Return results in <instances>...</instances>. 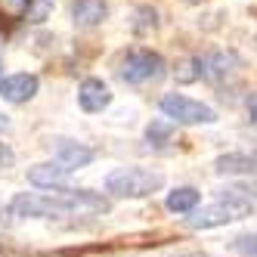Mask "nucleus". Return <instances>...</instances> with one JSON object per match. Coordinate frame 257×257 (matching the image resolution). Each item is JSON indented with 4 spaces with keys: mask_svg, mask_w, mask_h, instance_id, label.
Segmentation results:
<instances>
[{
    "mask_svg": "<svg viewBox=\"0 0 257 257\" xmlns=\"http://www.w3.org/2000/svg\"><path fill=\"white\" fill-rule=\"evenodd\" d=\"M108 211V201L90 189H53L50 195L22 192L0 211V223H19L34 217H81Z\"/></svg>",
    "mask_w": 257,
    "mask_h": 257,
    "instance_id": "obj_1",
    "label": "nucleus"
},
{
    "mask_svg": "<svg viewBox=\"0 0 257 257\" xmlns=\"http://www.w3.org/2000/svg\"><path fill=\"white\" fill-rule=\"evenodd\" d=\"M164 186V174L149 168H118L105 177V192L115 198H146Z\"/></svg>",
    "mask_w": 257,
    "mask_h": 257,
    "instance_id": "obj_2",
    "label": "nucleus"
},
{
    "mask_svg": "<svg viewBox=\"0 0 257 257\" xmlns=\"http://www.w3.org/2000/svg\"><path fill=\"white\" fill-rule=\"evenodd\" d=\"M254 211L251 198H238V195H223L220 192V201L201 208V211H189L192 217H186L183 223L189 229H214V226H226L232 220H242Z\"/></svg>",
    "mask_w": 257,
    "mask_h": 257,
    "instance_id": "obj_3",
    "label": "nucleus"
},
{
    "mask_svg": "<svg viewBox=\"0 0 257 257\" xmlns=\"http://www.w3.org/2000/svg\"><path fill=\"white\" fill-rule=\"evenodd\" d=\"M161 112L177 124H214L217 121V112L211 105L198 102L192 96H183V93H168L164 96L161 99Z\"/></svg>",
    "mask_w": 257,
    "mask_h": 257,
    "instance_id": "obj_4",
    "label": "nucleus"
},
{
    "mask_svg": "<svg viewBox=\"0 0 257 257\" xmlns=\"http://www.w3.org/2000/svg\"><path fill=\"white\" fill-rule=\"evenodd\" d=\"M161 71H164V59L158 56V53H152V50H131L121 59L118 75L127 84H146V81L161 78Z\"/></svg>",
    "mask_w": 257,
    "mask_h": 257,
    "instance_id": "obj_5",
    "label": "nucleus"
},
{
    "mask_svg": "<svg viewBox=\"0 0 257 257\" xmlns=\"http://www.w3.org/2000/svg\"><path fill=\"white\" fill-rule=\"evenodd\" d=\"M38 75H28V71H22V75H7V78H0V99H7V102H28L34 99V93H38Z\"/></svg>",
    "mask_w": 257,
    "mask_h": 257,
    "instance_id": "obj_6",
    "label": "nucleus"
},
{
    "mask_svg": "<svg viewBox=\"0 0 257 257\" xmlns=\"http://www.w3.org/2000/svg\"><path fill=\"white\" fill-rule=\"evenodd\" d=\"M195 65H198V78H205L211 84H223L235 71L238 59L232 56V53H208V56L195 59Z\"/></svg>",
    "mask_w": 257,
    "mask_h": 257,
    "instance_id": "obj_7",
    "label": "nucleus"
},
{
    "mask_svg": "<svg viewBox=\"0 0 257 257\" xmlns=\"http://www.w3.org/2000/svg\"><path fill=\"white\" fill-rule=\"evenodd\" d=\"M68 177L71 171L59 161H47V164H34L28 171V183L38 189H65L68 186Z\"/></svg>",
    "mask_w": 257,
    "mask_h": 257,
    "instance_id": "obj_8",
    "label": "nucleus"
},
{
    "mask_svg": "<svg viewBox=\"0 0 257 257\" xmlns=\"http://www.w3.org/2000/svg\"><path fill=\"white\" fill-rule=\"evenodd\" d=\"M78 102H81L84 112H102V108L112 102V90H108V84L99 81V78H87L78 87Z\"/></svg>",
    "mask_w": 257,
    "mask_h": 257,
    "instance_id": "obj_9",
    "label": "nucleus"
},
{
    "mask_svg": "<svg viewBox=\"0 0 257 257\" xmlns=\"http://www.w3.org/2000/svg\"><path fill=\"white\" fill-rule=\"evenodd\" d=\"M217 174H238V177H251L257 174V152H229L220 155L214 161Z\"/></svg>",
    "mask_w": 257,
    "mask_h": 257,
    "instance_id": "obj_10",
    "label": "nucleus"
},
{
    "mask_svg": "<svg viewBox=\"0 0 257 257\" xmlns=\"http://www.w3.org/2000/svg\"><path fill=\"white\" fill-rule=\"evenodd\" d=\"M108 16L105 0H75L71 4V19H75L78 28H93Z\"/></svg>",
    "mask_w": 257,
    "mask_h": 257,
    "instance_id": "obj_11",
    "label": "nucleus"
},
{
    "mask_svg": "<svg viewBox=\"0 0 257 257\" xmlns=\"http://www.w3.org/2000/svg\"><path fill=\"white\" fill-rule=\"evenodd\" d=\"M56 161L65 164L68 171H78V168H87L93 161V149H87L81 143H71V140H59L56 143Z\"/></svg>",
    "mask_w": 257,
    "mask_h": 257,
    "instance_id": "obj_12",
    "label": "nucleus"
},
{
    "mask_svg": "<svg viewBox=\"0 0 257 257\" xmlns=\"http://www.w3.org/2000/svg\"><path fill=\"white\" fill-rule=\"evenodd\" d=\"M201 192L195 186H177L174 192H168V211L171 214H189L198 208Z\"/></svg>",
    "mask_w": 257,
    "mask_h": 257,
    "instance_id": "obj_13",
    "label": "nucleus"
},
{
    "mask_svg": "<svg viewBox=\"0 0 257 257\" xmlns=\"http://www.w3.org/2000/svg\"><path fill=\"white\" fill-rule=\"evenodd\" d=\"M146 140H149L152 146H164L174 140V127L171 121H152L149 127H146Z\"/></svg>",
    "mask_w": 257,
    "mask_h": 257,
    "instance_id": "obj_14",
    "label": "nucleus"
},
{
    "mask_svg": "<svg viewBox=\"0 0 257 257\" xmlns=\"http://www.w3.org/2000/svg\"><path fill=\"white\" fill-rule=\"evenodd\" d=\"M232 251L242 257H257V232H242L232 238Z\"/></svg>",
    "mask_w": 257,
    "mask_h": 257,
    "instance_id": "obj_15",
    "label": "nucleus"
},
{
    "mask_svg": "<svg viewBox=\"0 0 257 257\" xmlns=\"http://www.w3.org/2000/svg\"><path fill=\"white\" fill-rule=\"evenodd\" d=\"M31 10V0H0V13L10 16V19H22Z\"/></svg>",
    "mask_w": 257,
    "mask_h": 257,
    "instance_id": "obj_16",
    "label": "nucleus"
},
{
    "mask_svg": "<svg viewBox=\"0 0 257 257\" xmlns=\"http://www.w3.org/2000/svg\"><path fill=\"white\" fill-rule=\"evenodd\" d=\"M137 16L143 19V22H137V31H140V34H146L149 28H155V25H158V22H155V10H149V7H143Z\"/></svg>",
    "mask_w": 257,
    "mask_h": 257,
    "instance_id": "obj_17",
    "label": "nucleus"
},
{
    "mask_svg": "<svg viewBox=\"0 0 257 257\" xmlns=\"http://www.w3.org/2000/svg\"><path fill=\"white\" fill-rule=\"evenodd\" d=\"M13 161H16L13 149H10V146H4V143H0V168H10Z\"/></svg>",
    "mask_w": 257,
    "mask_h": 257,
    "instance_id": "obj_18",
    "label": "nucleus"
},
{
    "mask_svg": "<svg viewBox=\"0 0 257 257\" xmlns=\"http://www.w3.org/2000/svg\"><path fill=\"white\" fill-rule=\"evenodd\" d=\"M248 115H251V121L257 124V93H254V96L248 99Z\"/></svg>",
    "mask_w": 257,
    "mask_h": 257,
    "instance_id": "obj_19",
    "label": "nucleus"
},
{
    "mask_svg": "<svg viewBox=\"0 0 257 257\" xmlns=\"http://www.w3.org/2000/svg\"><path fill=\"white\" fill-rule=\"evenodd\" d=\"M10 127V121H7V115H0V131H7Z\"/></svg>",
    "mask_w": 257,
    "mask_h": 257,
    "instance_id": "obj_20",
    "label": "nucleus"
},
{
    "mask_svg": "<svg viewBox=\"0 0 257 257\" xmlns=\"http://www.w3.org/2000/svg\"><path fill=\"white\" fill-rule=\"evenodd\" d=\"M183 4H205V0H183Z\"/></svg>",
    "mask_w": 257,
    "mask_h": 257,
    "instance_id": "obj_21",
    "label": "nucleus"
},
{
    "mask_svg": "<svg viewBox=\"0 0 257 257\" xmlns=\"http://www.w3.org/2000/svg\"><path fill=\"white\" fill-rule=\"evenodd\" d=\"M180 257H198V254H180Z\"/></svg>",
    "mask_w": 257,
    "mask_h": 257,
    "instance_id": "obj_22",
    "label": "nucleus"
}]
</instances>
